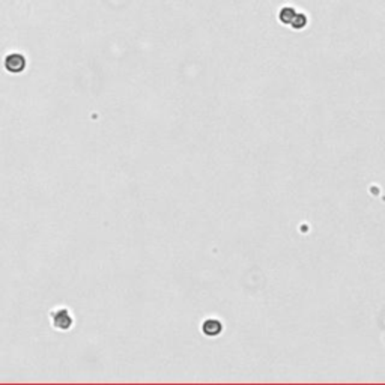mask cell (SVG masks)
<instances>
[{"label":"cell","instance_id":"obj_2","mask_svg":"<svg viewBox=\"0 0 385 385\" xmlns=\"http://www.w3.org/2000/svg\"><path fill=\"white\" fill-rule=\"evenodd\" d=\"M53 324H54L56 328L68 330L72 324V319H71V316L66 310H59L57 313L53 315Z\"/></svg>","mask_w":385,"mask_h":385},{"label":"cell","instance_id":"obj_1","mask_svg":"<svg viewBox=\"0 0 385 385\" xmlns=\"http://www.w3.org/2000/svg\"><path fill=\"white\" fill-rule=\"evenodd\" d=\"M5 66L9 72H14V74H18L24 69L26 66V59L21 56V54H11L6 57L5 60Z\"/></svg>","mask_w":385,"mask_h":385}]
</instances>
